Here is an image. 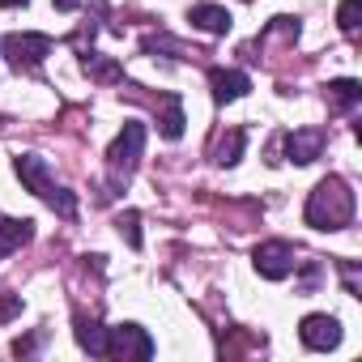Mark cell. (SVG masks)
<instances>
[{
	"label": "cell",
	"instance_id": "obj_18",
	"mask_svg": "<svg viewBox=\"0 0 362 362\" xmlns=\"http://www.w3.org/2000/svg\"><path fill=\"white\" fill-rule=\"evenodd\" d=\"M47 205H52L60 218H73V214H77V197H73L69 188H52V192H47Z\"/></svg>",
	"mask_w": 362,
	"mask_h": 362
},
{
	"label": "cell",
	"instance_id": "obj_12",
	"mask_svg": "<svg viewBox=\"0 0 362 362\" xmlns=\"http://www.w3.org/2000/svg\"><path fill=\"white\" fill-rule=\"evenodd\" d=\"M243 145H247V132H243V128H230L226 136H218L214 162H218V166H235V162L243 158Z\"/></svg>",
	"mask_w": 362,
	"mask_h": 362
},
{
	"label": "cell",
	"instance_id": "obj_3",
	"mask_svg": "<svg viewBox=\"0 0 362 362\" xmlns=\"http://www.w3.org/2000/svg\"><path fill=\"white\" fill-rule=\"evenodd\" d=\"M141 149H145V124H141V119H128V124L119 128V136L111 141V149H107V166H111L115 175H128V170L136 166Z\"/></svg>",
	"mask_w": 362,
	"mask_h": 362
},
{
	"label": "cell",
	"instance_id": "obj_5",
	"mask_svg": "<svg viewBox=\"0 0 362 362\" xmlns=\"http://www.w3.org/2000/svg\"><path fill=\"white\" fill-rule=\"evenodd\" d=\"M0 47H5V56H9V64L22 73V69H39L47 56H52V39L47 35H5V43H0Z\"/></svg>",
	"mask_w": 362,
	"mask_h": 362
},
{
	"label": "cell",
	"instance_id": "obj_1",
	"mask_svg": "<svg viewBox=\"0 0 362 362\" xmlns=\"http://www.w3.org/2000/svg\"><path fill=\"white\" fill-rule=\"evenodd\" d=\"M307 226L311 230H345L354 222V192L341 175H328L315 184V192L307 197V209H303Z\"/></svg>",
	"mask_w": 362,
	"mask_h": 362
},
{
	"label": "cell",
	"instance_id": "obj_14",
	"mask_svg": "<svg viewBox=\"0 0 362 362\" xmlns=\"http://www.w3.org/2000/svg\"><path fill=\"white\" fill-rule=\"evenodd\" d=\"M328 103H332L337 111H354V107L362 103V86H358V81H349V77L328 81Z\"/></svg>",
	"mask_w": 362,
	"mask_h": 362
},
{
	"label": "cell",
	"instance_id": "obj_2",
	"mask_svg": "<svg viewBox=\"0 0 362 362\" xmlns=\"http://www.w3.org/2000/svg\"><path fill=\"white\" fill-rule=\"evenodd\" d=\"M153 337L141 328V324H115V328H107V358H132V362H145V358H153Z\"/></svg>",
	"mask_w": 362,
	"mask_h": 362
},
{
	"label": "cell",
	"instance_id": "obj_17",
	"mask_svg": "<svg viewBox=\"0 0 362 362\" xmlns=\"http://www.w3.org/2000/svg\"><path fill=\"white\" fill-rule=\"evenodd\" d=\"M358 18H362V0H341V9H337V26L345 35H358Z\"/></svg>",
	"mask_w": 362,
	"mask_h": 362
},
{
	"label": "cell",
	"instance_id": "obj_4",
	"mask_svg": "<svg viewBox=\"0 0 362 362\" xmlns=\"http://www.w3.org/2000/svg\"><path fill=\"white\" fill-rule=\"evenodd\" d=\"M252 264H256V273H260L264 281H281V277H290V273L298 269L294 247H290L286 239H269V243H260V247L252 252Z\"/></svg>",
	"mask_w": 362,
	"mask_h": 362
},
{
	"label": "cell",
	"instance_id": "obj_19",
	"mask_svg": "<svg viewBox=\"0 0 362 362\" xmlns=\"http://www.w3.org/2000/svg\"><path fill=\"white\" fill-rule=\"evenodd\" d=\"M81 64H86V73H94L98 81H119V69H115L111 60H98V56H90V52H86V60H81Z\"/></svg>",
	"mask_w": 362,
	"mask_h": 362
},
{
	"label": "cell",
	"instance_id": "obj_15",
	"mask_svg": "<svg viewBox=\"0 0 362 362\" xmlns=\"http://www.w3.org/2000/svg\"><path fill=\"white\" fill-rule=\"evenodd\" d=\"M158 132H162L166 141H179V136H184V111H179V98L166 103V115L158 119Z\"/></svg>",
	"mask_w": 362,
	"mask_h": 362
},
{
	"label": "cell",
	"instance_id": "obj_13",
	"mask_svg": "<svg viewBox=\"0 0 362 362\" xmlns=\"http://www.w3.org/2000/svg\"><path fill=\"white\" fill-rule=\"evenodd\" d=\"M77 345H81L86 354H94V358H107V328L77 315Z\"/></svg>",
	"mask_w": 362,
	"mask_h": 362
},
{
	"label": "cell",
	"instance_id": "obj_22",
	"mask_svg": "<svg viewBox=\"0 0 362 362\" xmlns=\"http://www.w3.org/2000/svg\"><path fill=\"white\" fill-rule=\"evenodd\" d=\"M0 5H5V9H26L30 0H0Z\"/></svg>",
	"mask_w": 362,
	"mask_h": 362
},
{
	"label": "cell",
	"instance_id": "obj_10",
	"mask_svg": "<svg viewBox=\"0 0 362 362\" xmlns=\"http://www.w3.org/2000/svg\"><path fill=\"white\" fill-rule=\"evenodd\" d=\"M35 239V222L30 218H0V260L9 252H18L22 243Z\"/></svg>",
	"mask_w": 362,
	"mask_h": 362
},
{
	"label": "cell",
	"instance_id": "obj_20",
	"mask_svg": "<svg viewBox=\"0 0 362 362\" xmlns=\"http://www.w3.org/2000/svg\"><path fill=\"white\" fill-rule=\"evenodd\" d=\"M22 311V298L18 294H9V298H0V320H13Z\"/></svg>",
	"mask_w": 362,
	"mask_h": 362
},
{
	"label": "cell",
	"instance_id": "obj_16",
	"mask_svg": "<svg viewBox=\"0 0 362 362\" xmlns=\"http://www.w3.org/2000/svg\"><path fill=\"white\" fill-rule=\"evenodd\" d=\"M115 226H119L124 243L136 252V247H141V214H136V209H128V214H119V218H115Z\"/></svg>",
	"mask_w": 362,
	"mask_h": 362
},
{
	"label": "cell",
	"instance_id": "obj_7",
	"mask_svg": "<svg viewBox=\"0 0 362 362\" xmlns=\"http://www.w3.org/2000/svg\"><path fill=\"white\" fill-rule=\"evenodd\" d=\"M298 337H303V345H307V349L328 354V349H337V345H341V324H337L332 315H307V320L298 324Z\"/></svg>",
	"mask_w": 362,
	"mask_h": 362
},
{
	"label": "cell",
	"instance_id": "obj_11",
	"mask_svg": "<svg viewBox=\"0 0 362 362\" xmlns=\"http://www.w3.org/2000/svg\"><path fill=\"white\" fill-rule=\"evenodd\" d=\"M230 9L226 5H192V26L205 30V35H226L230 30Z\"/></svg>",
	"mask_w": 362,
	"mask_h": 362
},
{
	"label": "cell",
	"instance_id": "obj_8",
	"mask_svg": "<svg viewBox=\"0 0 362 362\" xmlns=\"http://www.w3.org/2000/svg\"><path fill=\"white\" fill-rule=\"evenodd\" d=\"M13 170H18V179L35 192V197H43L47 201V192L56 188V179H52V170H47V162L39 158V153H22V158H13Z\"/></svg>",
	"mask_w": 362,
	"mask_h": 362
},
{
	"label": "cell",
	"instance_id": "obj_21",
	"mask_svg": "<svg viewBox=\"0 0 362 362\" xmlns=\"http://www.w3.org/2000/svg\"><path fill=\"white\" fill-rule=\"evenodd\" d=\"M52 5H56V9H60V13H73V9H77V5H81V0H52Z\"/></svg>",
	"mask_w": 362,
	"mask_h": 362
},
{
	"label": "cell",
	"instance_id": "obj_6",
	"mask_svg": "<svg viewBox=\"0 0 362 362\" xmlns=\"http://www.w3.org/2000/svg\"><path fill=\"white\" fill-rule=\"evenodd\" d=\"M281 145H286V158H290V162L307 166V162H315V158L324 153L328 132H324V128H294V132L281 136Z\"/></svg>",
	"mask_w": 362,
	"mask_h": 362
},
{
	"label": "cell",
	"instance_id": "obj_9",
	"mask_svg": "<svg viewBox=\"0 0 362 362\" xmlns=\"http://www.w3.org/2000/svg\"><path fill=\"white\" fill-rule=\"evenodd\" d=\"M209 90L218 103H239L252 90V77L243 69H209Z\"/></svg>",
	"mask_w": 362,
	"mask_h": 362
}]
</instances>
